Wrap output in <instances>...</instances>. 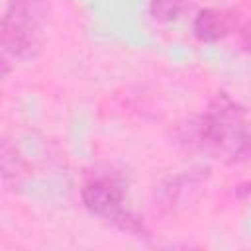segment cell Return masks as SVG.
<instances>
[{"instance_id": "1", "label": "cell", "mask_w": 251, "mask_h": 251, "mask_svg": "<svg viewBox=\"0 0 251 251\" xmlns=\"http://www.w3.org/2000/svg\"><path fill=\"white\" fill-rule=\"evenodd\" d=\"M194 137L200 149L227 165L243 163L249 157V120L243 104L227 92H216L194 124Z\"/></svg>"}, {"instance_id": "2", "label": "cell", "mask_w": 251, "mask_h": 251, "mask_svg": "<svg viewBox=\"0 0 251 251\" xmlns=\"http://www.w3.org/2000/svg\"><path fill=\"white\" fill-rule=\"evenodd\" d=\"M80 198L88 214L110 222L118 229L131 235L147 233L141 218L135 216V212L127 206L126 188L118 175L108 171L90 175L80 188Z\"/></svg>"}, {"instance_id": "3", "label": "cell", "mask_w": 251, "mask_h": 251, "mask_svg": "<svg viewBox=\"0 0 251 251\" xmlns=\"http://www.w3.org/2000/svg\"><path fill=\"white\" fill-rule=\"evenodd\" d=\"M2 39L20 59H35L45 41L41 0H10L2 20Z\"/></svg>"}, {"instance_id": "4", "label": "cell", "mask_w": 251, "mask_h": 251, "mask_svg": "<svg viewBox=\"0 0 251 251\" xmlns=\"http://www.w3.org/2000/svg\"><path fill=\"white\" fill-rule=\"evenodd\" d=\"M235 27H237L235 14L218 8L200 10L192 22V33L202 43H216L227 37Z\"/></svg>"}, {"instance_id": "5", "label": "cell", "mask_w": 251, "mask_h": 251, "mask_svg": "<svg viewBox=\"0 0 251 251\" xmlns=\"http://www.w3.org/2000/svg\"><path fill=\"white\" fill-rule=\"evenodd\" d=\"M188 0H151L149 2V14L155 22L171 24L178 20V16L186 10Z\"/></svg>"}, {"instance_id": "6", "label": "cell", "mask_w": 251, "mask_h": 251, "mask_svg": "<svg viewBox=\"0 0 251 251\" xmlns=\"http://www.w3.org/2000/svg\"><path fill=\"white\" fill-rule=\"evenodd\" d=\"M0 173L6 178H18L24 173V161L18 155L16 147L8 141H0Z\"/></svg>"}, {"instance_id": "7", "label": "cell", "mask_w": 251, "mask_h": 251, "mask_svg": "<svg viewBox=\"0 0 251 251\" xmlns=\"http://www.w3.org/2000/svg\"><path fill=\"white\" fill-rule=\"evenodd\" d=\"M8 47L0 35V78H6L10 73H12V63H10V57H8Z\"/></svg>"}]
</instances>
